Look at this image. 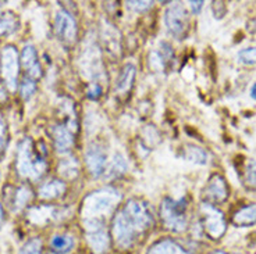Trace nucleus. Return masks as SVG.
<instances>
[{
  "instance_id": "nucleus-26",
  "label": "nucleus",
  "mask_w": 256,
  "mask_h": 254,
  "mask_svg": "<svg viewBox=\"0 0 256 254\" xmlns=\"http://www.w3.org/2000/svg\"><path fill=\"white\" fill-rule=\"evenodd\" d=\"M244 184L250 191L256 192V161H250L244 175Z\"/></svg>"
},
{
  "instance_id": "nucleus-8",
  "label": "nucleus",
  "mask_w": 256,
  "mask_h": 254,
  "mask_svg": "<svg viewBox=\"0 0 256 254\" xmlns=\"http://www.w3.org/2000/svg\"><path fill=\"white\" fill-rule=\"evenodd\" d=\"M228 195H230V189L227 186L226 179L220 174H213L204 189L205 203H209L212 206L222 204L228 199Z\"/></svg>"
},
{
  "instance_id": "nucleus-10",
  "label": "nucleus",
  "mask_w": 256,
  "mask_h": 254,
  "mask_svg": "<svg viewBox=\"0 0 256 254\" xmlns=\"http://www.w3.org/2000/svg\"><path fill=\"white\" fill-rule=\"evenodd\" d=\"M54 32L64 43H72L77 38V22L74 17L66 10H60L54 19Z\"/></svg>"
},
{
  "instance_id": "nucleus-33",
  "label": "nucleus",
  "mask_w": 256,
  "mask_h": 254,
  "mask_svg": "<svg viewBox=\"0 0 256 254\" xmlns=\"http://www.w3.org/2000/svg\"><path fill=\"white\" fill-rule=\"evenodd\" d=\"M204 4H205V1H190V7L194 14L200 13V10L204 8Z\"/></svg>"
},
{
  "instance_id": "nucleus-28",
  "label": "nucleus",
  "mask_w": 256,
  "mask_h": 254,
  "mask_svg": "<svg viewBox=\"0 0 256 254\" xmlns=\"http://www.w3.org/2000/svg\"><path fill=\"white\" fill-rule=\"evenodd\" d=\"M238 60L246 65H255L256 64V47H246L238 53Z\"/></svg>"
},
{
  "instance_id": "nucleus-4",
  "label": "nucleus",
  "mask_w": 256,
  "mask_h": 254,
  "mask_svg": "<svg viewBox=\"0 0 256 254\" xmlns=\"http://www.w3.org/2000/svg\"><path fill=\"white\" fill-rule=\"evenodd\" d=\"M200 227L205 235L213 241H218L227 231V223L224 214L216 206L209 203L200 204Z\"/></svg>"
},
{
  "instance_id": "nucleus-35",
  "label": "nucleus",
  "mask_w": 256,
  "mask_h": 254,
  "mask_svg": "<svg viewBox=\"0 0 256 254\" xmlns=\"http://www.w3.org/2000/svg\"><path fill=\"white\" fill-rule=\"evenodd\" d=\"M250 97L256 100V82L254 83V85H252V88H250Z\"/></svg>"
},
{
  "instance_id": "nucleus-11",
  "label": "nucleus",
  "mask_w": 256,
  "mask_h": 254,
  "mask_svg": "<svg viewBox=\"0 0 256 254\" xmlns=\"http://www.w3.org/2000/svg\"><path fill=\"white\" fill-rule=\"evenodd\" d=\"M85 164L88 167L90 172L98 178L104 174L106 171V160H108V156H106V152L100 145L98 143H92L88 146V149L85 150Z\"/></svg>"
},
{
  "instance_id": "nucleus-2",
  "label": "nucleus",
  "mask_w": 256,
  "mask_h": 254,
  "mask_svg": "<svg viewBox=\"0 0 256 254\" xmlns=\"http://www.w3.org/2000/svg\"><path fill=\"white\" fill-rule=\"evenodd\" d=\"M17 171L21 177L32 181L39 179L46 171L45 160L40 156H35L32 152V140L30 138L22 139L17 149Z\"/></svg>"
},
{
  "instance_id": "nucleus-29",
  "label": "nucleus",
  "mask_w": 256,
  "mask_h": 254,
  "mask_svg": "<svg viewBox=\"0 0 256 254\" xmlns=\"http://www.w3.org/2000/svg\"><path fill=\"white\" fill-rule=\"evenodd\" d=\"M8 140V131H7V122L3 114L0 113V157L4 154Z\"/></svg>"
},
{
  "instance_id": "nucleus-17",
  "label": "nucleus",
  "mask_w": 256,
  "mask_h": 254,
  "mask_svg": "<svg viewBox=\"0 0 256 254\" xmlns=\"http://www.w3.org/2000/svg\"><path fill=\"white\" fill-rule=\"evenodd\" d=\"M146 254H191L173 239H162L150 246Z\"/></svg>"
},
{
  "instance_id": "nucleus-12",
  "label": "nucleus",
  "mask_w": 256,
  "mask_h": 254,
  "mask_svg": "<svg viewBox=\"0 0 256 254\" xmlns=\"http://www.w3.org/2000/svg\"><path fill=\"white\" fill-rule=\"evenodd\" d=\"M20 63L26 70V76H30L31 79L36 81L42 76V68H40V64L38 61L36 50L32 45L24 46V49L21 51Z\"/></svg>"
},
{
  "instance_id": "nucleus-19",
  "label": "nucleus",
  "mask_w": 256,
  "mask_h": 254,
  "mask_svg": "<svg viewBox=\"0 0 256 254\" xmlns=\"http://www.w3.org/2000/svg\"><path fill=\"white\" fill-rule=\"evenodd\" d=\"M50 249L53 254H68L74 249V236L67 235H56L50 239Z\"/></svg>"
},
{
  "instance_id": "nucleus-3",
  "label": "nucleus",
  "mask_w": 256,
  "mask_h": 254,
  "mask_svg": "<svg viewBox=\"0 0 256 254\" xmlns=\"http://www.w3.org/2000/svg\"><path fill=\"white\" fill-rule=\"evenodd\" d=\"M186 200L182 199H170L166 197L160 206V218L164 224V227L173 232H182L188 225L186 218Z\"/></svg>"
},
{
  "instance_id": "nucleus-38",
  "label": "nucleus",
  "mask_w": 256,
  "mask_h": 254,
  "mask_svg": "<svg viewBox=\"0 0 256 254\" xmlns=\"http://www.w3.org/2000/svg\"><path fill=\"white\" fill-rule=\"evenodd\" d=\"M2 4H3V3H0V7H2Z\"/></svg>"
},
{
  "instance_id": "nucleus-25",
  "label": "nucleus",
  "mask_w": 256,
  "mask_h": 254,
  "mask_svg": "<svg viewBox=\"0 0 256 254\" xmlns=\"http://www.w3.org/2000/svg\"><path fill=\"white\" fill-rule=\"evenodd\" d=\"M36 90V83L34 79H31L30 76H24V79L21 81L20 85V95L24 100H30L34 93Z\"/></svg>"
},
{
  "instance_id": "nucleus-21",
  "label": "nucleus",
  "mask_w": 256,
  "mask_h": 254,
  "mask_svg": "<svg viewBox=\"0 0 256 254\" xmlns=\"http://www.w3.org/2000/svg\"><path fill=\"white\" fill-rule=\"evenodd\" d=\"M18 28V17L13 13H4L0 15V36H8Z\"/></svg>"
},
{
  "instance_id": "nucleus-24",
  "label": "nucleus",
  "mask_w": 256,
  "mask_h": 254,
  "mask_svg": "<svg viewBox=\"0 0 256 254\" xmlns=\"http://www.w3.org/2000/svg\"><path fill=\"white\" fill-rule=\"evenodd\" d=\"M126 171H127V161L122 157V154L117 153L113 161H112V165H110V177H120Z\"/></svg>"
},
{
  "instance_id": "nucleus-27",
  "label": "nucleus",
  "mask_w": 256,
  "mask_h": 254,
  "mask_svg": "<svg viewBox=\"0 0 256 254\" xmlns=\"http://www.w3.org/2000/svg\"><path fill=\"white\" fill-rule=\"evenodd\" d=\"M18 254H42V241L39 238H32L21 248Z\"/></svg>"
},
{
  "instance_id": "nucleus-1",
  "label": "nucleus",
  "mask_w": 256,
  "mask_h": 254,
  "mask_svg": "<svg viewBox=\"0 0 256 254\" xmlns=\"http://www.w3.org/2000/svg\"><path fill=\"white\" fill-rule=\"evenodd\" d=\"M120 202V193L113 188H104L90 193L82 202V216L85 220H102L104 214L112 213Z\"/></svg>"
},
{
  "instance_id": "nucleus-20",
  "label": "nucleus",
  "mask_w": 256,
  "mask_h": 254,
  "mask_svg": "<svg viewBox=\"0 0 256 254\" xmlns=\"http://www.w3.org/2000/svg\"><path fill=\"white\" fill-rule=\"evenodd\" d=\"M60 177H63L66 179H74L80 172V164L76 157H67L63 159L58 163V168Z\"/></svg>"
},
{
  "instance_id": "nucleus-14",
  "label": "nucleus",
  "mask_w": 256,
  "mask_h": 254,
  "mask_svg": "<svg viewBox=\"0 0 256 254\" xmlns=\"http://www.w3.org/2000/svg\"><path fill=\"white\" fill-rule=\"evenodd\" d=\"M66 191H67V186H66L63 181L53 178L40 185L38 195L44 200H54V199L63 196Z\"/></svg>"
},
{
  "instance_id": "nucleus-18",
  "label": "nucleus",
  "mask_w": 256,
  "mask_h": 254,
  "mask_svg": "<svg viewBox=\"0 0 256 254\" xmlns=\"http://www.w3.org/2000/svg\"><path fill=\"white\" fill-rule=\"evenodd\" d=\"M232 224L236 227L246 228L256 224V204H248L238 210L232 216Z\"/></svg>"
},
{
  "instance_id": "nucleus-7",
  "label": "nucleus",
  "mask_w": 256,
  "mask_h": 254,
  "mask_svg": "<svg viewBox=\"0 0 256 254\" xmlns=\"http://www.w3.org/2000/svg\"><path fill=\"white\" fill-rule=\"evenodd\" d=\"M122 210L141 235L145 231L150 228V225L154 223L152 213H150V210L148 207V204L140 200V199L128 200Z\"/></svg>"
},
{
  "instance_id": "nucleus-32",
  "label": "nucleus",
  "mask_w": 256,
  "mask_h": 254,
  "mask_svg": "<svg viewBox=\"0 0 256 254\" xmlns=\"http://www.w3.org/2000/svg\"><path fill=\"white\" fill-rule=\"evenodd\" d=\"M102 95V88H100V85L98 82H92L90 85V88H88V97L92 99V100H96V99H99Z\"/></svg>"
},
{
  "instance_id": "nucleus-9",
  "label": "nucleus",
  "mask_w": 256,
  "mask_h": 254,
  "mask_svg": "<svg viewBox=\"0 0 256 254\" xmlns=\"http://www.w3.org/2000/svg\"><path fill=\"white\" fill-rule=\"evenodd\" d=\"M164 24L173 36L181 38L182 35H186L188 29V15H186V8L180 3L168 7L164 14Z\"/></svg>"
},
{
  "instance_id": "nucleus-6",
  "label": "nucleus",
  "mask_w": 256,
  "mask_h": 254,
  "mask_svg": "<svg viewBox=\"0 0 256 254\" xmlns=\"http://www.w3.org/2000/svg\"><path fill=\"white\" fill-rule=\"evenodd\" d=\"M112 235L114 239V243L120 249H130L136 241L141 234L136 231L132 223L128 220V217L124 214V211H117L113 225H112Z\"/></svg>"
},
{
  "instance_id": "nucleus-16",
  "label": "nucleus",
  "mask_w": 256,
  "mask_h": 254,
  "mask_svg": "<svg viewBox=\"0 0 256 254\" xmlns=\"http://www.w3.org/2000/svg\"><path fill=\"white\" fill-rule=\"evenodd\" d=\"M135 75H136V68H135L134 64L124 65L118 76H117V79H116V93H120V95L127 93L134 85Z\"/></svg>"
},
{
  "instance_id": "nucleus-39",
  "label": "nucleus",
  "mask_w": 256,
  "mask_h": 254,
  "mask_svg": "<svg viewBox=\"0 0 256 254\" xmlns=\"http://www.w3.org/2000/svg\"><path fill=\"white\" fill-rule=\"evenodd\" d=\"M48 254H53V253H48Z\"/></svg>"
},
{
  "instance_id": "nucleus-37",
  "label": "nucleus",
  "mask_w": 256,
  "mask_h": 254,
  "mask_svg": "<svg viewBox=\"0 0 256 254\" xmlns=\"http://www.w3.org/2000/svg\"><path fill=\"white\" fill-rule=\"evenodd\" d=\"M210 254H227V253L223 252V250H214V252H212Z\"/></svg>"
},
{
  "instance_id": "nucleus-5",
  "label": "nucleus",
  "mask_w": 256,
  "mask_h": 254,
  "mask_svg": "<svg viewBox=\"0 0 256 254\" xmlns=\"http://www.w3.org/2000/svg\"><path fill=\"white\" fill-rule=\"evenodd\" d=\"M20 71V57L17 49L12 45L4 46L0 53V75L10 92L17 90V78Z\"/></svg>"
},
{
  "instance_id": "nucleus-36",
  "label": "nucleus",
  "mask_w": 256,
  "mask_h": 254,
  "mask_svg": "<svg viewBox=\"0 0 256 254\" xmlns=\"http://www.w3.org/2000/svg\"><path fill=\"white\" fill-rule=\"evenodd\" d=\"M4 223V213H3V207L0 206V227Z\"/></svg>"
},
{
  "instance_id": "nucleus-30",
  "label": "nucleus",
  "mask_w": 256,
  "mask_h": 254,
  "mask_svg": "<svg viewBox=\"0 0 256 254\" xmlns=\"http://www.w3.org/2000/svg\"><path fill=\"white\" fill-rule=\"evenodd\" d=\"M164 57L162 53H158V51H154L150 56H149V65L154 68V71H160L164 68Z\"/></svg>"
},
{
  "instance_id": "nucleus-23",
  "label": "nucleus",
  "mask_w": 256,
  "mask_h": 254,
  "mask_svg": "<svg viewBox=\"0 0 256 254\" xmlns=\"http://www.w3.org/2000/svg\"><path fill=\"white\" fill-rule=\"evenodd\" d=\"M184 157L192 163H196V164H206L208 163V154H206L205 150L202 147L194 146V145L186 146Z\"/></svg>"
},
{
  "instance_id": "nucleus-22",
  "label": "nucleus",
  "mask_w": 256,
  "mask_h": 254,
  "mask_svg": "<svg viewBox=\"0 0 256 254\" xmlns=\"http://www.w3.org/2000/svg\"><path fill=\"white\" fill-rule=\"evenodd\" d=\"M32 199V191L28 186H18L16 192H14V197L12 204H14V209L21 210L26 207V204L31 202Z\"/></svg>"
},
{
  "instance_id": "nucleus-13",
  "label": "nucleus",
  "mask_w": 256,
  "mask_h": 254,
  "mask_svg": "<svg viewBox=\"0 0 256 254\" xmlns=\"http://www.w3.org/2000/svg\"><path fill=\"white\" fill-rule=\"evenodd\" d=\"M52 136L54 142V147L58 153L66 154L71 150L74 146V135L70 129L64 125H56L52 128Z\"/></svg>"
},
{
  "instance_id": "nucleus-34",
  "label": "nucleus",
  "mask_w": 256,
  "mask_h": 254,
  "mask_svg": "<svg viewBox=\"0 0 256 254\" xmlns=\"http://www.w3.org/2000/svg\"><path fill=\"white\" fill-rule=\"evenodd\" d=\"M86 54H88V56H90V60H94V57H95V51H94V50L88 51V53H86ZM84 64H85V65H88V64H90V65H92V67H90V68H92V70H94V61H90V60H84Z\"/></svg>"
},
{
  "instance_id": "nucleus-15",
  "label": "nucleus",
  "mask_w": 256,
  "mask_h": 254,
  "mask_svg": "<svg viewBox=\"0 0 256 254\" xmlns=\"http://www.w3.org/2000/svg\"><path fill=\"white\" fill-rule=\"evenodd\" d=\"M86 241L95 254H104L110 246L109 234L103 228L86 232Z\"/></svg>"
},
{
  "instance_id": "nucleus-31",
  "label": "nucleus",
  "mask_w": 256,
  "mask_h": 254,
  "mask_svg": "<svg viewBox=\"0 0 256 254\" xmlns=\"http://www.w3.org/2000/svg\"><path fill=\"white\" fill-rule=\"evenodd\" d=\"M127 4L130 8H132L135 11H145L152 7L154 1H128Z\"/></svg>"
}]
</instances>
